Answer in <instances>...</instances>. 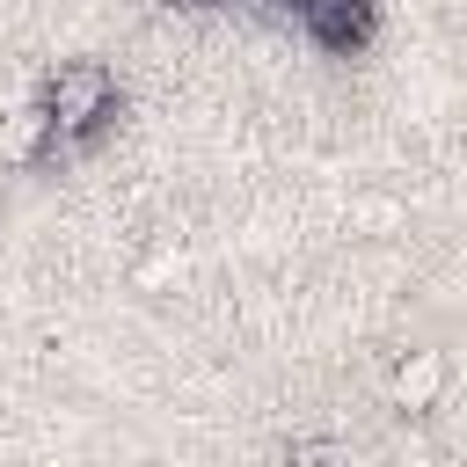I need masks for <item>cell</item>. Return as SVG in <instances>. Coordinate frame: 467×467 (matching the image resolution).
Instances as JSON below:
<instances>
[{"mask_svg": "<svg viewBox=\"0 0 467 467\" xmlns=\"http://www.w3.org/2000/svg\"><path fill=\"white\" fill-rule=\"evenodd\" d=\"M51 146H58V131H51V109H44V95L0 117V161H7V168H29V161H44Z\"/></svg>", "mask_w": 467, "mask_h": 467, "instance_id": "3957f363", "label": "cell"}, {"mask_svg": "<svg viewBox=\"0 0 467 467\" xmlns=\"http://www.w3.org/2000/svg\"><path fill=\"white\" fill-rule=\"evenodd\" d=\"M292 467H343V452L314 438V445H299V452H292Z\"/></svg>", "mask_w": 467, "mask_h": 467, "instance_id": "5b68a950", "label": "cell"}, {"mask_svg": "<svg viewBox=\"0 0 467 467\" xmlns=\"http://www.w3.org/2000/svg\"><path fill=\"white\" fill-rule=\"evenodd\" d=\"M292 7L321 51H358L372 36V0H292Z\"/></svg>", "mask_w": 467, "mask_h": 467, "instance_id": "7a4b0ae2", "label": "cell"}, {"mask_svg": "<svg viewBox=\"0 0 467 467\" xmlns=\"http://www.w3.org/2000/svg\"><path fill=\"white\" fill-rule=\"evenodd\" d=\"M387 394H394V409H438V394H445V350H409L394 365Z\"/></svg>", "mask_w": 467, "mask_h": 467, "instance_id": "277c9868", "label": "cell"}, {"mask_svg": "<svg viewBox=\"0 0 467 467\" xmlns=\"http://www.w3.org/2000/svg\"><path fill=\"white\" fill-rule=\"evenodd\" d=\"M44 109H51V131H58V146H80V139H95V131L109 124V109H117V80H109V66H95V58H73V66H58V73L44 80Z\"/></svg>", "mask_w": 467, "mask_h": 467, "instance_id": "6da1fadb", "label": "cell"}, {"mask_svg": "<svg viewBox=\"0 0 467 467\" xmlns=\"http://www.w3.org/2000/svg\"><path fill=\"white\" fill-rule=\"evenodd\" d=\"M168 7H204V0H168Z\"/></svg>", "mask_w": 467, "mask_h": 467, "instance_id": "8992f818", "label": "cell"}]
</instances>
